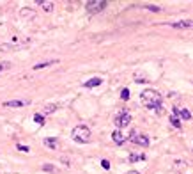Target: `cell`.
<instances>
[{
    "label": "cell",
    "mask_w": 193,
    "mask_h": 174,
    "mask_svg": "<svg viewBox=\"0 0 193 174\" xmlns=\"http://www.w3.org/2000/svg\"><path fill=\"white\" fill-rule=\"evenodd\" d=\"M101 167L108 171V169H110V162H108V160H101Z\"/></svg>",
    "instance_id": "24"
},
{
    "label": "cell",
    "mask_w": 193,
    "mask_h": 174,
    "mask_svg": "<svg viewBox=\"0 0 193 174\" xmlns=\"http://www.w3.org/2000/svg\"><path fill=\"white\" fill-rule=\"evenodd\" d=\"M133 144H138L142 148H147L149 146V137L144 135V133H131V137H128Z\"/></svg>",
    "instance_id": "5"
},
{
    "label": "cell",
    "mask_w": 193,
    "mask_h": 174,
    "mask_svg": "<svg viewBox=\"0 0 193 174\" xmlns=\"http://www.w3.org/2000/svg\"><path fill=\"white\" fill-rule=\"evenodd\" d=\"M22 16H36V13L32 11V9H30V11L28 9H22Z\"/></svg>",
    "instance_id": "21"
},
{
    "label": "cell",
    "mask_w": 193,
    "mask_h": 174,
    "mask_svg": "<svg viewBox=\"0 0 193 174\" xmlns=\"http://www.w3.org/2000/svg\"><path fill=\"white\" fill-rule=\"evenodd\" d=\"M114 123H115L117 130H120V128H126V126H129V123H131V116H129V112L122 110V112H120V114H117V116H115Z\"/></svg>",
    "instance_id": "3"
},
{
    "label": "cell",
    "mask_w": 193,
    "mask_h": 174,
    "mask_svg": "<svg viewBox=\"0 0 193 174\" xmlns=\"http://www.w3.org/2000/svg\"><path fill=\"white\" fill-rule=\"evenodd\" d=\"M39 5H43V9L46 13H50V11H53V2H44V0H39L37 2Z\"/></svg>",
    "instance_id": "12"
},
{
    "label": "cell",
    "mask_w": 193,
    "mask_h": 174,
    "mask_svg": "<svg viewBox=\"0 0 193 174\" xmlns=\"http://www.w3.org/2000/svg\"><path fill=\"white\" fill-rule=\"evenodd\" d=\"M43 144H44L46 148H50V149H59L60 140H59V139H44V140H43Z\"/></svg>",
    "instance_id": "9"
},
{
    "label": "cell",
    "mask_w": 193,
    "mask_h": 174,
    "mask_svg": "<svg viewBox=\"0 0 193 174\" xmlns=\"http://www.w3.org/2000/svg\"><path fill=\"white\" fill-rule=\"evenodd\" d=\"M179 116L184 119V121H188V119H191V112H190L188 108H181V110H179Z\"/></svg>",
    "instance_id": "14"
},
{
    "label": "cell",
    "mask_w": 193,
    "mask_h": 174,
    "mask_svg": "<svg viewBox=\"0 0 193 174\" xmlns=\"http://www.w3.org/2000/svg\"><path fill=\"white\" fill-rule=\"evenodd\" d=\"M30 105V100H11V101H4V107L7 108H20V107H27Z\"/></svg>",
    "instance_id": "6"
},
{
    "label": "cell",
    "mask_w": 193,
    "mask_h": 174,
    "mask_svg": "<svg viewBox=\"0 0 193 174\" xmlns=\"http://www.w3.org/2000/svg\"><path fill=\"white\" fill-rule=\"evenodd\" d=\"M170 123H172V126H176V128H181V121L177 116H172L170 117Z\"/></svg>",
    "instance_id": "17"
},
{
    "label": "cell",
    "mask_w": 193,
    "mask_h": 174,
    "mask_svg": "<svg viewBox=\"0 0 193 174\" xmlns=\"http://www.w3.org/2000/svg\"><path fill=\"white\" fill-rule=\"evenodd\" d=\"M16 149L23 151V153H28V151H30V148H28V146H23V144H16Z\"/></svg>",
    "instance_id": "22"
},
{
    "label": "cell",
    "mask_w": 193,
    "mask_h": 174,
    "mask_svg": "<svg viewBox=\"0 0 193 174\" xmlns=\"http://www.w3.org/2000/svg\"><path fill=\"white\" fill-rule=\"evenodd\" d=\"M126 174H140L138 171H129V172H126Z\"/></svg>",
    "instance_id": "25"
},
{
    "label": "cell",
    "mask_w": 193,
    "mask_h": 174,
    "mask_svg": "<svg viewBox=\"0 0 193 174\" xmlns=\"http://www.w3.org/2000/svg\"><path fill=\"white\" fill-rule=\"evenodd\" d=\"M168 27H172V28H182V30H188V28H193V20H182V22L168 23Z\"/></svg>",
    "instance_id": "7"
},
{
    "label": "cell",
    "mask_w": 193,
    "mask_h": 174,
    "mask_svg": "<svg viewBox=\"0 0 193 174\" xmlns=\"http://www.w3.org/2000/svg\"><path fill=\"white\" fill-rule=\"evenodd\" d=\"M120 98H122L124 101H128L129 100V89H122V91H120Z\"/></svg>",
    "instance_id": "19"
},
{
    "label": "cell",
    "mask_w": 193,
    "mask_h": 174,
    "mask_svg": "<svg viewBox=\"0 0 193 174\" xmlns=\"http://www.w3.org/2000/svg\"><path fill=\"white\" fill-rule=\"evenodd\" d=\"M34 121L37 123V125H44V123H46V116H43V114H39V112H37V114L34 116Z\"/></svg>",
    "instance_id": "16"
},
{
    "label": "cell",
    "mask_w": 193,
    "mask_h": 174,
    "mask_svg": "<svg viewBox=\"0 0 193 174\" xmlns=\"http://www.w3.org/2000/svg\"><path fill=\"white\" fill-rule=\"evenodd\" d=\"M53 64H59V60H57V59H53V60H44V62H37V64H34V69L48 68V66H53Z\"/></svg>",
    "instance_id": "10"
},
{
    "label": "cell",
    "mask_w": 193,
    "mask_h": 174,
    "mask_svg": "<svg viewBox=\"0 0 193 174\" xmlns=\"http://www.w3.org/2000/svg\"><path fill=\"white\" fill-rule=\"evenodd\" d=\"M85 7H87L89 13H101L106 7V2L105 0H90V2L85 4Z\"/></svg>",
    "instance_id": "4"
},
{
    "label": "cell",
    "mask_w": 193,
    "mask_h": 174,
    "mask_svg": "<svg viewBox=\"0 0 193 174\" xmlns=\"http://www.w3.org/2000/svg\"><path fill=\"white\" fill-rule=\"evenodd\" d=\"M145 9H149V11H152V13H159L161 11V7H158V5H144Z\"/></svg>",
    "instance_id": "20"
},
{
    "label": "cell",
    "mask_w": 193,
    "mask_h": 174,
    "mask_svg": "<svg viewBox=\"0 0 193 174\" xmlns=\"http://www.w3.org/2000/svg\"><path fill=\"white\" fill-rule=\"evenodd\" d=\"M140 100H142V103H144L147 108H158L161 112V108H159V105H161V94L158 93V91L145 89L144 93L140 94Z\"/></svg>",
    "instance_id": "1"
},
{
    "label": "cell",
    "mask_w": 193,
    "mask_h": 174,
    "mask_svg": "<svg viewBox=\"0 0 193 174\" xmlns=\"http://www.w3.org/2000/svg\"><path fill=\"white\" fill-rule=\"evenodd\" d=\"M57 110V105H46L39 114H43V116H46V114H53V112Z\"/></svg>",
    "instance_id": "13"
},
{
    "label": "cell",
    "mask_w": 193,
    "mask_h": 174,
    "mask_svg": "<svg viewBox=\"0 0 193 174\" xmlns=\"http://www.w3.org/2000/svg\"><path fill=\"white\" fill-rule=\"evenodd\" d=\"M188 165V163L184 162V160H176V163H174V169L176 171H182V169H184Z\"/></svg>",
    "instance_id": "15"
},
{
    "label": "cell",
    "mask_w": 193,
    "mask_h": 174,
    "mask_svg": "<svg viewBox=\"0 0 193 174\" xmlns=\"http://www.w3.org/2000/svg\"><path fill=\"white\" fill-rule=\"evenodd\" d=\"M9 68H11V62H7V60H5V62H0V71H5Z\"/></svg>",
    "instance_id": "23"
},
{
    "label": "cell",
    "mask_w": 193,
    "mask_h": 174,
    "mask_svg": "<svg viewBox=\"0 0 193 174\" xmlns=\"http://www.w3.org/2000/svg\"><path fill=\"white\" fill-rule=\"evenodd\" d=\"M112 139H114V142H115V144H124L128 137H126V135H124L120 130H115L114 133H112Z\"/></svg>",
    "instance_id": "8"
},
{
    "label": "cell",
    "mask_w": 193,
    "mask_h": 174,
    "mask_svg": "<svg viewBox=\"0 0 193 174\" xmlns=\"http://www.w3.org/2000/svg\"><path fill=\"white\" fill-rule=\"evenodd\" d=\"M71 137H73L76 142H80V144H87V142H90V130L83 125H78L73 128V131H71Z\"/></svg>",
    "instance_id": "2"
},
{
    "label": "cell",
    "mask_w": 193,
    "mask_h": 174,
    "mask_svg": "<svg viewBox=\"0 0 193 174\" xmlns=\"http://www.w3.org/2000/svg\"><path fill=\"white\" fill-rule=\"evenodd\" d=\"M101 82H103V78H98V77H96V78L87 80L83 85H85V87H98V85H101Z\"/></svg>",
    "instance_id": "11"
},
{
    "label": "cell",
    "mask_w": 193,
    "mask_h": 174,
    "mask_svg": "<svg viewBox=\"0 0 193 174\" xmlns=\"http://www.w3.org/2000/svg\"><path fill=\"white\" fill-rule=\"evenodd\" d=\"M137 160H145V155H129V162H137Z\"/></svg>",
    "instance_id": "18"
}]
</instances>
